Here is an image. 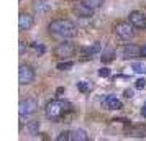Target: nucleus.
I'll return each instance as SVG.
<instances>
[{
	"label": "nucleus",
	"mask_w": 146,
	"mask_h": 141,
	"mask_svg": "<svg viewBox=\"0 0 146 141\" xmlns=\"http://www.w3.org/2000/svg\"><path fill=\"white\" fill-rule=\"evenodd\" d=\"M46 117L51 121H58L62 117H66L69 112H72V105L66 100H51L44 108Z\"/></svg>",
	"instance_id": "obj_2"
},
{
	"label": "nucleus",
	"mask_w": 146,
	"mask_h": 141,
	"mask_svg": "<svg viewBox=\"0 0 146 141\" xmlns=\"http://www.w3.org/2000/svg\"><path fill=\"white\" fill-rule=\"evenodd\" d=\"M100 61H102L104 64H105V62H110V61H113V53H112V51L105 53L104 56H102V58H100Z\"/></svg>",
	"instance_id": "obj_21"
},
{
	"label": "nucleus",
	"mask_w": 146,
	"mask_h": 141,
	"mask_svg": "<svg viewBox=\"0 0 146 141\" xmlns=\"http://www.w3.org/2000/svg\"><path fill=\"white\" fill-rule=\"evenodd\" d=\"M51 10V2L49 0H36L35 2V12L38 15H44Z\"/></svg>",
	"instance_id": "obj_13"
},
{
	"label": "nucleus",
	"mask_w": 146,
	"mask_h": 141,
	"mask_svg": "<svg viewBox=\"0 0 146 141\" xmlns=\"http://www.w3.org/2000/svg\"><path fill=\"white\" fill-rule=\"evenodd\" d=\"M141 115L146 118V102H145V105H143V108H141Z\"/></svg>",
	"instance_id": "obj_28"
},
{
	"label": "nucleus",
	"mask_w": 146,
	"mask_h": 141,
	"mask_svg": "<svg viewBox=\"0 0 146 141\" xmlns=\"http://www.w3.org/2000/svg\"><path fill=\"white\" fill-rule=\"evenodd\" d=\"M141 56H145V58H146V44L141 48Z\"/></svg>",
	"instance_id": "obj_29"
},
{
	"label": "nucleus",
	"mask_w": 146,
	"mask_h": 141,
	"mask_svg": "<svg viewBox=\"0 0 146 141\" xmlns=\"http://www.w3.org/2000/svg\"><path fill=\"white\" fill-rule=\"evenodd\" d=\"M62 92H64V87H59L58 90H56V94H58V95H61Z\"/></svg>",
	"instance_id": "obj_30"
},
{
	"label": "nucleus",
	"mask_w": 146,
	"mask_h": 141,
	"mask_svg": "<svg viewBox=\"0 0 146 141\" xmlns=\"http://www.w3.org/2000/svg\"><path fill=\"white\" fill-rule=\"evenodd\" d=\"M38 108V102L35 99H27V100L20 102V107H18V112H20L21 117H27V115H31L36 112Z\"/></svg>",
	"instance_id": "obj_6"
},
{
	"label": "nucleus",
	"mask_w": 146,
	"mask_h": 141,
	"mask_svg": "<svg viewBox=\"0 0 146 141\" xmlns=\"http://www.w3.org/2000/svg\"><path fill=\"white\" fill-rule=\"evenodd\" d=\"M99 75L100 77H108V75H110V69H108V67H102L99 71Z\"/></svg>",
	"instance_id": "obj_24"
},
{
	"label": "nucleus",
	"mask_w": 146,
	"mask_h": 141,
	"mask_svg": "<svg viewBox=\"0 0 146 141\" xmlns=\"http://www.w3.org/2000/svg\"><path fill=\"white\" fill-rule=\"evenodd\" d=\"M121 56L123 59H133V58H138L141 56V48H138L136 44H126L121 49Z\"/></svg>",
	"instance_id": "obj_10"
},
{
	"label": "nucleus",
	"mask_w": 146,
	"mask_h": 141,
	"mask_svg": "<svg viewBox=\"0 0 146 141\" xmlns=\"http://www.w3.org/2000/svg\"><path fill=\"white\" fill-rule=\"evenodd\" d=\"M33 23H35V20L30 13H20V17H18V26H20V30H23V31L31 30Z\"/></svg>",
	"instance_id": "obj_11"
},
{
	"label": "nucleus",
	"mask_w": 146,
	"mask_h": 141,
	"mask_svg": "<svg viewBox=\"0 0 146 141\" xmlns=\"http://www.w3.org/2000/svg\"><path fill=\"white\" fill-rule=\"evenodd\" d=\"M58 141H66V140H71V131H62L59 133V136L56 138Z\"/></svg>",
	"instance_id": "obj_22"
},
{
	"label": "nucleus",
	"mask_w": 146,
	"mask_h": 141,
	"mask_svg": "<svg viewBox=\"0 0 146 141\" xmlns=\"http://www.w3.org/2000/svg\"><path fill=\"white\" fill-rule=\"evenodd\" d=\"M145 85H146V81L143 79V77L135 82V87H136V89H145Z\"/></svg>",
	"instance_id": "obj_25"
},
{
	"label": "nucleus",
	"mask_w": 146,
	"mask_h": 141,
	"mask_svg": "<svg viewBox=\"0 0 146 141\" xmlns=\"http://www.w3.org/2000/svg\"><path fill=\"white\" fill-rule=\"evenodd\" d=\"M128 20H130V23H131L135 28H141V30H145L146 28V15L143 13V12H139V10H133V12H130Z\"/></svg>",
	"instance_id": "obj_5"
},
{
	"label": "nucleus",
	"mask_w": 146,
	"mask_h": 141,
	"mask_svg": "<svg viewBox=\"0 0 146 141\" xmlns=\"http://www.w3.org/2000/svg\"><path fill=\"white\" fill-rule=\"evenodd\" d=\"M72 10H74V13L77 15L79 18H90V17L94 15V8L87 7L86 3H82L80 0L77 2V3H74Z\"/></svg>",
	"instance_id": "obj_8"
},
{
	"label": "nucleus",
	"mask_w": 146,
	"mask_h": 141,
	"mask_svg": "<svg viewBox=\"0 0 146 141\" xmlns=\"http://www.w3.org/2000/svg\"><path fill=\"white\" fill-rule=\"evenodd\" d=\"M33 81H35L33 69L30 66H27V64L20 66V69H18V82H20L21 85H28V84H31Z\"/></svg>",
	"instance_id": "obj_4"
},
{
	"label": "nucleus",
	"mask_w": 146,
	"mask_h": 141,
	"mask_svg": "<svg viewBox=\"0 0 146 141\" xmlns=\"http://www.w3.org/2000/svg\"><path fill=\"white\" fill-rule=\"evenodd\" d=\"M102 107L107 108V110H121L123 108V103L115 95H107L105 99L102 100Z\"/></svg>",
	"instance_id": "obj_9"
},
{
	"label": "nucleus",
	"mask_w": 146,
	"mask_h": 141,
	"mask_svg": "<svg viewBox=\"0 0 146 141\" xmlns=\"http://www.w3.org/2000/svg\"><path fill=\"white\" fill-rule=\"evenodd\" d=\"M31 48H33V49H36V53L40 54H44V46H43V44H40V43H33V44H31Z\"/></svg>",
	"instance_id": "obj_23"
},
{
	"label": "nucleus",
	"mask_w": 146,
	"mask_h": 141,
	"mask_svg": "<svg viewBox=\"0 0 146 141\" xmlns=\"http://www.w3.org/2000/svg\"><path fill=\"white\" fill-rule=\"evenodd\" d=\"M38 130H40V121H30L28 123V131L31 134H36Z\"/></svg>",
	"instance_id": "obj_20"
},
{
	"label": "nucleus",
	"mask_w": 146,
	"mask_h": 141,
	"mask_svg": "<svg viewBox=\"0 0 146 141\" xmlns=\"http://www.w3.org/2000/svg\"><path fill=\"white\" fill-rule=\"evenodd\" d=\"M49 34L59 40H69L76 36V26L69 20H54L49 23Z\"/></svg>",
	"instance_id": "obj_1"
},
{
	"label": "nucleus",
	"mask_w": 146,
	"mask_h": 141,
	"mask_svg": "<svg viewBox=\"0 0 146 141\" xmlns=\"http://www.w3.org/2000/svg\"><path fill=\"white\" fill-rule=\"evenodd\" d=\"M77 89H79L80 92H89L90 89H92V85H90V82H86V81H82V82H77Z\"/></svg>",
	"instance_id": "obj_19"
},
{
	"label": "nucleus",
	"mask_w": 146,
	"mask_h": 141,
	"mask_svg": "<svg viewBox=\"0 0 146 141\" xmlns=\"http://www.w3.org/2000/svg\"><path fill=\"white\" fill-rule=\"evenodd\" d=\"M23 51H25V43L20 41V54H23Z\"/></svg>",
	"instance_id": "obj_27"
},
{
	"label": "nucleus",
	"mask_w": 146,
	"mask_h": 141,
	"mask_svg": "<svg viewBox=\"0 0 146 141\" xmlns=\"http://www.w3.org/2000/svg\"><path fill=\"white\" fill-rule=\"evenodd\" d=\"M123 95H125V99H131L133 97V90L131 89H126L125 92H123Z\"/></svg>",
	"instance_id": "obj_26"
},
{
	"label": "nucleus",
	"mask_w": 146,
	"mask_h": 141,
	"mask_svg": "<svg viewBox=\"0 0 146 141\" xmlns=\"http://www.w3.org/2000/svg\"><path fill=\"white\" fill-rule=\"evenodd\" d=\"M71 140L72 141H87L89 136L84 130H72L71 131Z\"/></svg>",
	"instance_id": "obj_15"
},
{
	"label": "nucleus",
	"mask_w": 146,
	"mask_h": 141,
	"mask_svg": "<svg viewBox=\"0 0 146 141\" xmlns=\"http://www.w3.org/2000/svg\"><path fill=\"white\" fill-rule=\"evenodd\" d=\"M126 136H131V138H146V126L145 125H136V126L126 128Z\"/></svg>",
	"instance_id": "obj_12"
},
{
	"label": "nucleus",
	"mask_w": 146,
	"mask_h": 141,
	"mask_svg": "<svg viewBox=\"0 0 146 141\" xmlns=\"http://www.w3.org/2000/svg\"><path fill=\"white\" fill-rule=\"evenodd\" d=\"M74 49L76 48L71 44V43H59L56 49H54V56H58V58H69V56H72L74 54Z\"/></svg>",
	"instance_id": "obj_7"
},
{
	"label": "nucleus",
	"mask_w": 146,
	"mask_h": 141,
	"mask_svg": "<svg viewBox=\"0 0 146 141\" xmlns=\"http://www.w3.org/2000/svg\"><path fill=\"white\" fill-rule=\"evenodd\" d=\"M72 66H74L72 61H62V62H58L56 64V69L58 71H67V69H71Z\"/></svg>",
	"instance_id": "obj_16"
},
{
	"label": "nucleus",
	"mask_w": 146,
	"mask_h": 141,
	"mask_svg": "<svg viewBox=\"0 0 146 141\" xmlns=\"http://www.w3.org/2000/svg\"><path fill=\"white\" fill-rule=\"evenodd\" d=\"M100 51V44L99 43H94L92 46H86V48H80L79 54L82 58H92L94 54H97Z\"/></svg>",
	"instance_id": "obj_14"
},
{
	"label": "nucleus",
	"mask_w": 146,
	"mask_h": 141,
	"mask_svg": "<svg viewBox=\"0 0 146 141\" xmlns=\"http://www.w3.org/2000/svg\"><path fill=\"white\" fill-rule=\"evenodd\" d=\"M80 2H82V3H86L87 7L94 8V10H95V8H99L100 5L104 3V0H80Z\"/></svg>",
	"instance_id": "obj_17"
},
{
	"label": "nucleus",
	"mask_w": 146,
	"mask_h": 141,
	"mask_svg": "<svg viewBox=\"0 0 146 141\" xmlns=\"http://www.w3.org/2000/svg\"><path fill=\"white\" fill-rule=\"evenodd\" d=\"M115 34L118 36L121 41H128L133 38V25L131 23H118L117 26H115Z\"/></svg>",
	"instance_id": "obj_3"
},
{
	"label": "nucleus",
	"mask_w": 146,
	"mask_h": 141,
	"mask_svg": "<svg viewBox=\"0 0 146 141\" xmlns=\"http://www.w3.org/2000/svg\"><path fill=\"white\" fill-rule=\"evenodd\" d=\"M133 71L138 72V74H146V64H141V62H133Z\"/></svg>",
	"instance_id": "obj_18"
}]
</instances>
